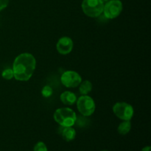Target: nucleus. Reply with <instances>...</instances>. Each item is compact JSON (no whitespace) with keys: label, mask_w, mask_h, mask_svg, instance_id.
Segmentation results:
<instances>
[{"label":"nucleus","mask_w":151,"mask_h":151,"mask_svg":"<svg viewBox=\"0 0 151 151\" xmlns=\"http://www.w3.org/2000/svg\"><path fill=\"white\" fill-rule=\"evenodd\" d=\"M36 67V60L32 54L24 52L15 58L13 63L14 78L19 81H27L32 78Z\"/></svg>","instance_id":"nucleus-1"},{"label":"nucleus","mask_w":151,"mask_h":151,"mask_svg":"<svg viewBox=\"0 0 151 151\" xmlns=\"http://www.w3.org/2000/svg\"><path fill=\"white\" fill-rule=\"evenodd\" d=\"M55 121L60 126L72 127L76 123L77 114L72 109L68 107L56 109L53 114Z\"/></svg>","instance_id":"nucleus-2"},{"label":"nucleus","mask_w":151,"mask_h":151,"mask_svg":"<svg viewBox=\"0 0 151 151\" xmlns=\"http://www.w3.org/2000/svg\"><path fill=\"white\" fill-rule=\"evenodd\" d=\"M82 10L90 18H97L103 12L104 2L101 0H83Z\"/></svg>","instance_id":"nucleus-3"},{"label":"nucleus","mask_w":151,"mask_h":151,"mask_svg":"<svg viewBox=\"0 0 151 151\" xmlns=\"http://www.w3.org/2000/svg\"><path fill=\"white\" fill-rule=\"evenodd\" d=\"M78 110L83 116H89L94 114L96 106L94 100L88 95H81L77 99Z\"/></svg>","instance_id":"nucleus-4"},{"label":"nucleus","mask_w":151,"mask_h":151,"mask_svg":"<svg viewBox=\"0 0 151 151\" xmlns=\"http://www.w3.org/2000/svg\"><path fill=\"white\" fill-rule=\"evenodd\" d=\"M115 116L122 120H131L134 114V109L131 104L125 102H118L113 106Z\"/></svg>","instance_id":"nucleus-5"},{"label":"nucleus","mask_w":151,"mask_h":151,"mask_svg":"<svg viewBox=\"0 0 151 151\" xmlns=\"http://www.w3.org/2000/svg\"><path fill=\"white\" fill-rule=\"evenodd\" d=\"M122 9L123 5L120 0H109L104 4L103 13L106 19H114L121 14Z\"/></svg>","instance_id":"nucleus-6"},{"label":"nucleus","mask_w":151,"mask_h":151,"mask_svg":"<svg viewBox=\"0 0 151 151\" xmlns=\"http://www.w3.org/2000/svg\"><path fill=\"white\" fill-rule=\"evenodd\" d=\"M60 81L66 88H76L82 82V78L77 72L69 70L62 74Z\"/></svg>","instance_id":"nucleus-7"},{"label":"nucleus","mask_w":151,"mask_h":151,"mask_svg":"<svg viewBox=\"0 0 151 151\" xmlns=\"http://www.w3.org/2000/svg\"><path fill=\"white\" fill-rule=\"evenodd\" d=\"M73 41L72 38L68 36L61 37L56 44L57 51L60 55H63L69 54L73 50Z\"/></svg>","instance_id":"nucleus-8"},{"label":"nucleus","mask_w":151,"mask_h":151,"mask_svg":"<svg viewBox=\"0 0 151 151\" xmlns=\"http://www.w3.org/2000/svg\"><path fill=\"white\" fill-rule=\"evenodd\" d=\"M59 133L66 142H71L76 137V131L72 127L60 126Z\"/></svg>","instance_id":"nucleus-9"},{"label":"nucleus","mask_w":151,"mask_h":151,"mask_svg":"<svg viewBox=\"0 0 151 151\" xmlns=\"http://www.w3.org/2000/svg\"><path fill=\"white\" fill-rule=\"evenodd\" d=\"M77 96L72 91H66L60 96V100L64 105L68 106H73L77 101Z\"/></svg>","instance_id":"nucleus-10"},{"label":"nucleus","mask_w":151,"mask_h":151,"mask_svg":"<svg viewBox=\"0 0 151 151\" xmlns=\"http://www.w3.org/2000/svg\"><path fill=\"white\" fill-rule=\"evenodd\" d=\"M131 120H122L117 128V131L120 135H126L131 129Z\"/></svg>","instance_id":"nucleus-11"},{"label":"nucleus","mask_w":151,"mask_h":151,"mask_svg":"<svg viewBox=\"0 0 151 151\" xmlns=\"http://www.w3.org/2000/svg\"><path fill=\"white\" fill-rule=\"evenodd\" d=\"M79 91L81 95H88L91 91L93 85L89 81H84L81 83L79 86Z\"/></svg>","instance_id":"nucleus-12"},{"label":"nucleus","mask_w":151,"mask_h":151,"mask_svg":"<svg viewBox=\"0 0 151 151\" xmlns=\"http://www.w3.org/2000/svg\"><path fill=\"white\" fill-rule=\"evenodd\" d=\"M53 90L50 86H44L41 89V95L44 98H48L52 95Z\"/></svg>","instance_id":"nucleus-13"},{"label":"nucleus","mask_w":151,"mask_h":151,"mask_svg":"<svg viewBox=\"0 0 151 151\" xmlns=\"http://www.w3.org/2000/svg\"><path fill=\"white\" fill-rule=\"evenodd\" d=\"M1 77L5 80H11L12 78H14L13 69H10V68L5 69L1 72Z\"/></svg>","instance_id":"nucleus-14"},{"label":"nucleus","mask_w":151,"mask_h":151,"mask_svg":"<svg viewBox=\"0 0 151 151\" xmlns=\"http://www.w3.org/2000/svg\"><path fill=\"white\" fill-rule=\"evenodd\" d=\"M33 151H48L47 145L43 142H38L34 146Z\"/></svg>","instance_id":"nucleus-15"},{"label":"nucleus","mask_w":151,"mask_h":151,"mask_svg":"<svg viewBox=\"0 0 151 151\" xmlns=\"http://www.w3.org/2000/svg\"><path fill=\"white\" fill-rule=\"evenodd\" d=\"M9 4V0H0V11L4 10L7 7Z\"/></svg>","instance_id":"nucleus-16"},{"label":"nucleus","mask_w":151,"mask_h":151,"mask_svg":"<svg viewBox=\"0 0 151 151\" xmlns=\"http://www.w3.org/2000/svg\"><path fill=\"white\" fill-rule=\"evenodd\" d=\"M151 150V147L150 146H146V147H145L142 150V151H150Z\"/></svg>","instance_id":"nucleus-17"},{"label":"nucleus","mask_w":151,"mask_h":151,"mask_svg":"<svg viewBox=\"0 0 151 151\" xmlns=\"http://www.w3.org/2000/svg\"><path fill=\"white\" fill-rule=\"evenodd\" d=\"M101 1H103V2H106V1H109V0H101Z\"/></svg>","instance_id":"nucleus-18"},{"label":"nucleus","mask_w":151,"mask_h":151,"mask_svg":"<svg viewBox=\"0 0 151 151\" xmlns=\"http://www.w3.org/2000/svg\"><path fill=\"white\" fill-rule=\"evenodd\" d=\"M102 151H109V150H102Z\"/></svg>","instance_id":"nucleus-19"}]
</instances>
